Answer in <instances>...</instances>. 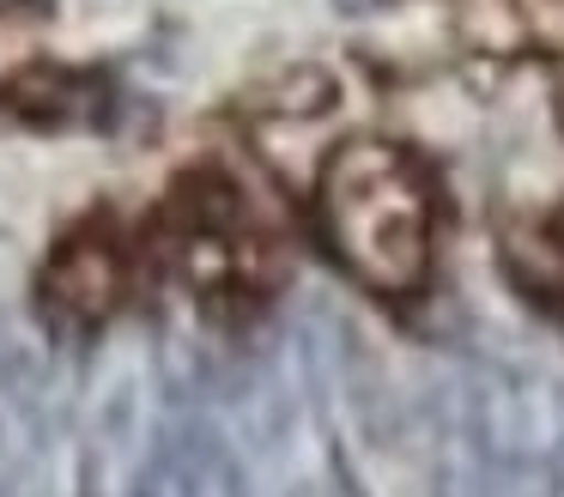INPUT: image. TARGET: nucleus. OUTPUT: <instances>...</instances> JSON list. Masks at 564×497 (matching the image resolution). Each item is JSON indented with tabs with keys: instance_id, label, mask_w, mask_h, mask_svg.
<instances>
[{
	"instance_id": "obj_3",
	"label": "nucleus",
	"mask_w": 564,
	"mask_h": 497,
	"mask_svg": "<svg viewBox=\"0 0 564 497\" xmlns=\"http://www.w3.org/2000/svg\"><path fill=\"white\" fill-rule=\"evenodd\" d=\"M152 273V242L147 225H122L116 213H91L62 230L37 273V298L55 322L67 327H98L134 298V285Z\"/></svg>"
},
{
	"instance_id": "obj_1",
	"label": "nucleus",
	"mask_w": 564,
	"mask_h": 497,
	"mask_svg": "<svg viewBox=\"0 0 564 497\" xmlns=\"http://www.w3.org/2000/svg\"><path fill=\"white\" fill-rule=\"evenodd\" d=\"M310 230L358 291L382 303H413L437 273L443 182L425 152L358 133L316 164Z\"/></svg>"
},
{
	"instance_id": "obj_4",
	"label": "nucleus",
	"mask_w": 564,
	"mask_h": 497,
	"mask_svg": "<svg viewBox=\"0 0 564 497\" xmlns=\"http://www.w3.org/2000/svg\"><path fill=\"white\" fill-rule=\"evenodd\" d=\"M516 31L528 48H540L552 73V91H558V116H564V0H510Z\"/></svg>"
},
{
	"instance_id": "obj_5",
	"label": "nucleus",
	"mask_w": 564,
	"mask_h": 497,
	"mask_svg": "<svg viewBox=\"0 0 564 497\" xmlns=\"http://www.w3.org/2000/svg\"><path fill=\"white\" fill-rule=\"evenodd\" d=\"M285 497H346V491H340V479H334V473H316V479L285 485Z\"/></svg>"
},
{
	"instance_id": "obj_2",
	"label": "nucleus",
	"mask_w": 564,
	"mask_h": 497,
	"mask_svg": "<svg viewBox=\"0 0 564 497\" xmlns=\"http://www.w3.org/2000/svg\"><path fill=\"white\" fill-rule=\"evenodd\" d=\"M147 242L152 261L176 267L183 285L195 298H207L213 310L268 298L273 273H280L273 237L261 225L256 201H249L243 176H231L219 158H207V164L183 170L171 182L159 213L147 218Z\"/></svg>"
}]
</instances>
